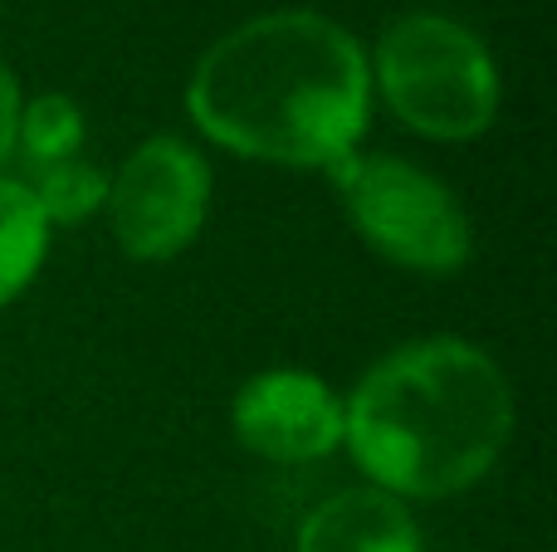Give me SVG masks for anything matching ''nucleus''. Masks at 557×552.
<instances>
[{
  "mask_svg": "<svg viewBox=\"0 0 557 552\" xmlns=\"http://www.w3.org/2000/svg\"><path fill=\"white\" fill-rule=\"evenodd\" d=\"M343 397L323 377L274 367L250 377L231 401V430L270 465H313L343 446Z\"/></svg>",
  "mask_w": 557,
  "mask_h": 552,
  "instance_id": "obj_6",
  "label": "nucleus"
},
{
  "mask_svg": "<svg viewBox=\"0 0 557 552\" xmlns=\"http://www.w3.org/2000/svg\"><path fill=\"white\" fill-rule=\"evenodd\" d=\"M20 181L29 186V196H35L39 215L49 225H78L103 211V201H108V172L98 162H88V156L39 166V172H25Z\"/></svg>",
  "mask_w": 557,
  "mask_h": 552,
  "instance_id": "obj_10",
  "label": "nucleus"
},
{
  "mask_svg": "<svg viewBox=\"0 0 557 552\" xmlns=\"http://www.w3.org/2000/svg\"><path fill=\"white\" fill-rule=\"evenodd\" d=\"M20 78L10 74V64H0V166L15 156V133H20Z\"/></svg>",
  "mask_w": 557,
  "mask_h": 552,
  "instance_id": "obj_11",
  "label": "nucleus"
},
{
  "mask_svg": "<svg viewBox=\"0 0 557 552\" xmlns=\"http://www.w3.org/2000/svg\"><path fill=\"white\" fill-rule=\"evenodd\" d=\"M343 446L396 499H450L474 489L513 436V387L465 338L392 348L343 397Z\"/></svg>",
  "mask_w": 557,
  "mask_h": 552,
  "instance_id": "obj_2",
  "label": "nucleus"
},
{
  "mask_svg": "<svg viewBox=\"0 0 557 552\" xmlns=\"http://www.w3.org/2000/svg\"><path fill=\"white\" fill-rule=\"evenodd\" d=\"M186 113L206 142L235 156L327 172L372 123L367 49L318 10H270L196 59Z\"/></svg>",
  "mask_w": 557,
  "mask_h": 552,
  "instance_id": "obj_1",
  "label": "nucleus"
},
{
  "mask_svg": "<svg viewBox=\"0 0 557 552\" xmlns=\"http://www.w3.org/2000/svg\"><path fill=\"white\" fill-rule=\"evenodd\" d=\"M337 201L352 221L357 240L386 264L431 279H450L474 254V225L460 196L425 166L392 152H347L327 166Z\"/></svg>",
  "mask_w": 557,
  "mask_h": 552,
  "instance_id": "obj_4",
  "label": "nucleus"
},
{
  "mask_svg": "<svg viewBox=\"0 0 557 552\" xmlns=\"http://www.w3.org/2000/svg\"><path fill=\"white\" fill-rule=\"evenodd\" d=\"M372 88L411 133L435 142H470L499 117V68L474 29L416 10L382 29L367 59Z\"/></svg>",
  "mask_w": 557,
  "mask_h": 552,
  "instance_id": "obj_3",
  "label": "nucleus"
},
{
  "mask_svg": "<svg viewBox=\"0 0 557 552\" xmlns=\"http://www.w3.org/2000/svg\"><path fill=\"white\" fill-rule=\"evenodd\" d=\"M103 211L127 260H176L196 244L206 215H211V162L172 133L147 137L108 176Z\"/></svg>",
  "mask_w": 557,
  "mask_h": 552,
  "instance_id": "obj_5",
  "label": "nucleus"
},
{
  "mask_svg": "<svg viewBox=\"0 0 557 552\" xmlns=\"http://www.w3.org/2000/svg\"><path fill=\"white\" fill-rule=\"evenodd\" d=\"M294 552H421V524L406 499L376 485H352L298 524Z\"/></svg>",
  "mask_w": 557,
  "mask_h": 552,
  "instance_id": "obj_7",
  "label": "nucleus"
},
{
  "mask_svg": "<svg viewBox=\"0 0 557 552\" xmlns=\"http://www.w3.org/2000/svg\"><path fill=\"white\" fill-rule=\"evenodd\" d=\"M84 108L69 93H39L20 108V133H15V156L25 162V172L39 166L69 162V156H84Z\"/></svg>",
  "mask_w": 557,
  "mask_h": 552,
  "instance_id": "obj_9",
  "label": "nucleus"
},
{
  "mask_svg": "<svg viewBox=\"0 0 557 552\" xmlns=\"http://www.w3.org/2000/svg\"><path fill=\"white\" fill-rule=\"evenodd\" d=\"M49 254V221L20 176H0V309L35 284Z\"/></svg>",
  "mask_w": 557,
  "mask_h": 552,
  "instance_id": "obj_8",
  "label": "nucleus"
}]
</instances>
